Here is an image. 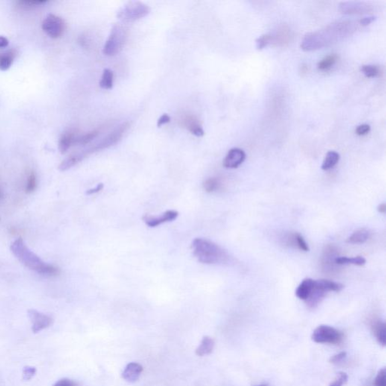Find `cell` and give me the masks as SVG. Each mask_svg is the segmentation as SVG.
<instances>
[{"mask_svg": "<svg viewBox=\"0 0 386 386\" xmlns=\"http://www.w3.org/2000/svg\"><path fill=\"white\" fill-rule=\"evenodd\" d=\"M11 251L15 258L27 268L43 276H56L60 273L57 267L44 262L30 250L22 238H18L11 244Z\"/></svg>", "mask_w": 386, "mask_h": 386, "instance_id": "6da1fadb", "label": "cell"}, {"mask_svg": "<svg viewBox=\"0 0 386 386\" xmlns=\"http://www.w3.org/2000/svg\"><path fill=\"white\" fill-rule=\"evenodd\" d=\"M192 247L195 256L202 264H223L227 261L226 252L209 240L196 238L192 241Z\"/></svg>", "mask_w": 386, "mask_h": 386, "instance_id": "7a4b0ae2", "label": "cell"}, {"mask_svg": "<svg viewBox=\"0 0 386 386\" xmlns=\"http://www.w3.org/2000/svg\"><path fill=\"white\" fill-rule=\"evenodd\" d=\"M344 288V285L333 281L320 279L314 280V288L308 299L305 300L307 305L311 308L317 306L329 292H340Z\"/></svg>", "mask_w": 386, "mask_h": 386, "instance_id": "3957f363", "label": "cell"}, {"mask_svg": "<svg viewBox=\"0 0 386 386\" xmlns=\"http://www.w3.org/2000/svg\"><path fill=\"white\" fill-rule=\"evenodd\" d=\"M130 125V123L127 122H127L122 123L117 128H115L112 133L109 134L107 136L100 140V141L92 145V147H89V148L86 149V150H81L80 153H81L82 155H83V156L84 157V159H86L88 156L93 154V153L101 151V150L115 145V144H116L117 143L121 141L125 132L128 130Z\"/></svg>", "mask_w": 386, "mask_h": 386, "instance_id": "277c9868", "label": "cell"}, {"mask_svg": "<svg viewBox=\"0 0 386 386\" xmlns=\"http://www.w3.org/2000/svg\"><path fill=\"white\" fill-rule=\"evenodd\" d=\"M127 37L126 27L121 24H115L111 29L109 38L105 42L103 53L105 55L113 56L122 50Z\"/></svg>", "mask_w": 386, "mask_h": 386, "instance_id": "5b68a950", "label": "cell"}, {"mask_svg": "<svg viewBox=\"0 0 386 386\" xmlns=\"http://www.w3.org/2000/svg\"><path fill=\"white\" fill-rule=\"evenodd\" d=\"M150 9L142 2L131 1L118 10L117 17L124 22L137 21L150 14Z\"/></svg>", "mask_w": 386, "mask_h": 386, "instance_id": "8992f818", "label": "cell"}, {"mask_svg": "<svg viewBox=\"0 0 386 386\" xmlns=\"http://www.w3.org/2000/svg\"><path fill=\"white\" fill-rule=\"evenodd\" d=\"M343 334L340 331L328 325L317 327L311 335V340L317 343L339 344L343 341Z\"/></svg>", "mask_w": 386, "mask_h": 386, "instance_id": "52a82bcc", "label": "cell"}, {"mask_svg": "<svg viewBox=\"0 0 386 386\" xmlns=\"http://www.w3.org/2000/svg\"><path fill=\"white\" fill-rule=\"evenodd\" d=\"M65 21L57 15L50 14L44 20L42 24L43 31L52 39H57L60 37L65 33Z\"/></svg>", "mask_w": 386, "mask_h": 386, "instance_id": "ba28073f", "label": "cell"}, {"mask_svg": "<svg viewBox=\"0 0 386 386\" xmlns=\"http://www.w3.org/2000/svg\"><path fill=\"white\" fill-rule=\"evenodd\" d=\"M28 315L32 322V331L34 334H37L52 325L53 319L50 316L39 312L37 310H28Z\"/></svg>", "mask_w": 386, "mask_h": 386, "instance_id": "9c48e42d", "label": "cell"}, {"mask_svg": "<svg viewBox=\"0 0 386 386\" xmlns=\"http://www.w3.org/2000/svg\"><path fill=\"white\" fill-rule=\"evenodd\" d=\"M246 159V154L244 150L239 148L231 149L228 152L223 165L226 168H237L239 167Z\"/></svg>", "mask_w": 386, "mask_h": 386, "instance_id": "30bf717a", "label": "cell"}, {"mask_svg": "<svg viewBox=\"0 0 386 386\" xmlns=\"http://www.w3.org/2000/svg\"><path fill=\"white\" fill-rule=\"evenodd\" d=\"M177 217H178V212L170 210V211H165L164 214L159 216V217L145 216L143 219L147 226H150V227H156V226L163 224V223L174 221Z\"/></svg>", "mask_w": 386, "mask_h": 386, "instance_id": "8fae6325", "label": "cell"}, {"mask_svg": "<svg viewBox=\"0 0 386 386\" xmlns=\"http://www.w3.org/2000/svg\"><path fill=\"white\" fill-rule=\"evenodd\" d=\"M180 121H181L182 124L195 136L200 138L205 135V131H204L202 124L194 115H190V114L185 115L181 118Z\"/></svg>", "mask_w": 386, "mask_h": 386, "instance_id": "7c38bea8", "label": "cell"}, {"mask_svg": "<svg viewBox=\"0 0 386 386\" xmlns=\"http://www.w3.org/2000/svg\"><path fill=\"white\" fill-rule=\"evenodd\" d=\"M142 372L143 367L141 364L132 362L126 366L121 376L126 382L134 383L138 380Z\"/></svg>", "mask_w": 386, "mask_h": 386, "instance_id": "4fadbf2b", "label": "cell"}, {"mask_svg": "<svg viewBox=\"0 0 386 386\" xmlns=\"http://www.w3.org/2000/svg\"><path fill=\"white\" fill-rule=\"evenodd\" d=\"M77 137L76 132L72 130L67 131L62 134L58 142L59 150L62 154L66 153L70 148L74 145Z\"/></svg>", "mask_w": 386, "mask_h": 386, "instance_id": "5bb4252c", "label": "cell"}, {"mask_svg": "<svg viewBox=\"0 0 386 386\" xmlns=\"http://www.w3.org/2000/svg\"><path fill=\"white\" fill-rule=\"evenodd\" d=\"M314 280L311 279H305L299 284L296 290V296L299 299L306 300L311 294L314 288Z\"/></svg>", "mask_w": 386, "mask_h": 386, "instance_id": "9a60e30c", "label": "cell"}, {"mask_svg": "<svg viewBox=\"0 0 386 386\" xmlns=\"http://www.w3.org/2000/svg\"><path fill=\"white\" fill-rule=\"evenodd\" d=\"M370 232L365 228H361L354 232L349 238L346 239V242L349 244H363L370 238Z\"/></svg>", "mask_w": 386, "mask_h": 386, "instance_id": "2e32d148", "label": "cell"}, {"mask_svg": "<svg viewBox=\"0 0 386 386\" xmlns=\"http://www.w3.org/2000/svg\"><path fill=\"white\" fill-rule=\"evenodd\" d=\"M214 340L211 337H205L202 339L199 347L196 349V354L199 357L209 355L214 350Z\"/></svg>", "mask_w": 386, "mask_h": 386, "instance_id": "e0dca14e", "label": "cell"}, {"mask_svg": "<svg viewBox=\"0 0 386 386\" xmlns=\"http://www.w3.org/2000/svg\"><path fill=\"white\" fill-rule=\"evenodd\" d=\"M16 55L17 51L15 49L0 53V71H8L12 67Z\"/></svg>", "mask_w": 386, "mask_h": 386, "instance_id": "ac0fdd59", "label": "cell"}, {"mask_svg": "<svg viewBox=\"0 0 386 386\" xmlns=\"http://www.w3.org/2000/svg\"><path fill=\"white\" fill-rule=\"evenodd\" d=\"M340 154L335 151H330L327 153L326 156H325V159H324L323 163L321 165V169L324 171H328V170L334 168L339 161H340Z\"/></svg>", "mask_w": 386, "mask_h": 386, "instance_id": "d6986e66", "label": "cell"}, {"mask_svg": "<svg viewBox=\"0 0 386 386\" xmlns=\"http://www.w3.org/2000/svg\"><path fill=\"white\" fill-rule=\"evenodd\" d=\"M367 261L365 258L363 256H355V258H346V256H341V258H338L337 256L335 259V264L337 265H349V264H352V265L364 266L366 264Z\"/></svg>", "mask_w": 386, "mask_h": 386, "instance_id": "ffe728a7", "label": "cell"}, {"mask_svg": "<svg viewBox=\"0 0 386 386\" xmlns=\"http://www.w3.org/2000/svg\"><path fill=\"white\" fill-rule=\"evenodd\" d=\"M114 74L109 69H104L100 82L101 89L109 90L113 86Z\"/></svg>", "mask_w": 386, "mask_h": 386, "instance_id": "44dd1931", "label": "cell"}, {"mask_svg": "<svg viewBox=\"0 0 386 386\" xmlns=\"http://www.w3.org/2000/svg\"><path fill=\"white\" fill-rule=\"evenodd\" d=\"M374 332L379 344L382 345V346H385L386 328L385 322H376L374 327Z\"/></svg>", "mask_w": 386, "mask_h": 386, "instance_id": "7402d4cb", "label": "cell"}, {"mask_svg": "<svg viewBox=\"0 0 386 386\" xmlns=\"http://www.w3.org/2000/svg\"><path fill=\"white\" fill-rule=\"evenodd\" d=\"M47 3L48 1H36H36H30V0L25 1V0H22V1L15 2V4L18 9H22V10H32V9L40 7Z\"/></svg>", "mask_w": 386, "mask_h": 386, "instance_id": "603a6c76", "label": "cell"}, {"mask_svg": "<svg viewBox=\"0 0 386 386\" xmlns=\"http://www.w3.org/2000/svg\"><path fill=\"white\" fill-rule=\"evenodd\" d=\"M99 135V131L95 130L76 138L74 145H86L92 142Z\"/></svg>", "mask_w": 386, "mask_h": 386, "instance_id": "cb8c5ba5", "label": "cell"}, {"mask_svg": "<svg viewBox=\"0 0 386 386\" xmlns=\"http://www.w3.org/2000/svg\"><path fill=\"white\" fill-rule=\"evenodd\" d=\"M337 58H338V57H337V54H330V55L327 56V57H325V58L322 59L319 62L318 65H317V68H318V69L321 70V71L329 69L337 62Z\"/></svg>", "mask_w": 386, "mask_h": 386, "instance_id": "d4e9b609", "label": "cell"}, {"mask_svg": "<svg viewBox=\"0 0 386 386\" xmlns=\"http://www.w3.org/2000/svg\"><path fill=\"white\" fill-rule=\"evenodd\" d=\"M220 180L215 177L207 179L203 183V187L207 192H214L220 188Z\"/></svg>", "mask_w": 386, "mask_h": 386, "instance_id": "484cf974", "label": "cell"}, {"mask_svg": "<svg viewBox=\"0 0 386 386\" xmlns=\"http://www.w3.org/2000/svg\"><path fill=\"white\" fill-rule=\"evenodd\" d=\"M361 71L368 78L377 77L379 74V68L375 65H363L361 66Z\"/></svg>", "mask_w": 386, "mask_h": 386, "instance_id": "4316f807", "label": "cell"}, {"mask_svg": "<svg viewBox=\"0 0 386 386\" xmlns=\"http://www.w3.org/2000/svg\"><path fill=\"white\" fill-rule=\"evenodd\" d=\"M36 186H37V179H36V174L34 172H31L28 176V179H27L26 192L27 193L34 192L35 189H36Z\"/></svg>", "mask_w": 386, "mask_h": 386, "instance_id": "83f0119b", "label": "cell"}, {"mask_svg": "<svg viewBox=\"0 0 386 386\" xmlns=\"http://www.w3.org/2000/svg\"><path fill=\"white\" fill-rule=\"evenodd\" d=\"M294 237L295 245L297 246L298 248L300 249L301 250L305 252L309 250V247H308V244H307L306 241H305L303 237H302L300 234H294Z\"/></svg>", "mask_w": 386, "mask_h": 386, "instance_id": "f1b7e54d", "label": "cell"}, {"mask_svg": "<svg viewBox=\"0 0 386 386\" xmlns=\"http://www.w3.org/2000/svg\"><path fill=\"white\" fill-rule=\"evenodd\" d=\"M273 39V36L270 34L264 35V36H261V37L256 39V48L258 49H262L264 47L267 46Z\"/></svg>", "mask_w": 386, "mask_h": 386, "instance_id": "f546056e", "label": "cell"}, {"mask_svg": "<svg viewBox=\"0 0 386 386\" xmlns=\"http://www.w3.org/2000/svg\"><path fill=\"white\" fill-rule=\"evenodd\" d=\"M375 386H386V370L385 368L381 369L375 379Z\"/></svg>", "mask_w": 386, "mask_h": 386, "instance_id": "4dcf8cb0", "label": "cell"}, {"mask_svg": "<svg viewBox=\"0 0 386 386\" xmlns=\"http://www.w3.org/2000/svg\"><path fill=\"white\" fill-rule=\"evenodd\" d=\"M348 380V376L346 373L340 372L338 373L337 379L329 386H343L346 383Z\"/></svg>", "mask_w": 386, "mask_h": 386, "instance_id": "1f68e13d", "label": "cell"}, {"mask_svg": "<svg viewBox=\"0 0 386 386\" xmlns=\"http://www.w3.org/2000/svg\"><path fill=\"white\" fill-rule=\"evenodd\" d=\"M36 369L33 367H25L23 370V378L24 380L29 381L35 376Z\"/></svg>", "mask_w": 386, "mask_h": 386, "instance_id": "d6a6232c", "label": "cell"}, {"mask_svg": "<svg viewBox=\"0 0 386 386\" xmlns=\"http://www.w3.org/2000/svg\"><path fill=\"white\" fill-rule=\"evenodd\" d=\"M370 126L369 124H363L357 127L355 133L359 135V136H363V135H367L370 132Z\"/></svg>", "mask_w": 386, "mask_h": 386, "instance_id": "836d02e7", "label": "cell"}, {"mask_svg": "<svg viewBox=\"0 0 386 386\" xmlns=\"http://www.w3.org/2000/svg\"><path fill=\"white\" fill-rule=\"evenodd\" d=\"M53 386H79L78 383L75 381L70 379H61L57 381Z\"/></svg>", "mask_w": 386, "mask_h": 386, "instance_id": "e575fe53", "label": "cell"}, {"mask_svg": "<svg viewBox=\"0 0 386 386\" xmlns=\"http://www.w3.org/2000/svg\"><path fill=\"white\" fill-rule=\"evenodd\" d=\"M346 355H347V353L346 352H342L340 353L337 354V355L331 357V359H330V362L332 363V364L340 363V361H343L346 358Z\"/></svg>", "mask_w": 386, "mask_h": 386, "instance_id": "d590c367", "label": "cell"}, {"mask_svg": "<svg viewBox=\"0 0 386 386\" xmlns=\"http://www.w3.org/2000/svg\"><path fill=\"white\" fill-rule=\"evenodd\" d=\"M171 121V117L168 115V114H163L160 118L158 119L157 126L160 127L161 126L165 124H168Z\"/></svg>", "mask_w": 386, "mask_h": 386, "instance_id": "8d00e7d4", "label": "cell"}, {"mask_svg": "<svg viewBox=\"0 0 386 386\" xmlns=\"http://www.w3.org/2000/svg\"><path fill=\"white\" fill-rule=\"evenodd\" d=\"M376 19V17L369 16L365 17V18H362L360 20V24L363 26H367L368 24H371L374 20Z\"/></svg>", "mask_w": 386, "mask_h": 386, "instance_id": "74e56055", "label": "cell"}, {"mask_svg": "<svg viewBox=\"0 0 386 386\" xmlns=\"http://www.w3.org/2000/svg\"><path fill=\"white\" fill-rule=\"evenodd\" d=\"M103 183H99L96 187L93 188V189H89V190L86 192V194L89 195V196H90V195L97 194V193L100 192V191L103 190Z\"/></svg>", "mask_w": 386, "mask_h": 386, "instance_id": "f35d334b", "label": "cell"}, {"mask_svg": "<svg viewBox=\"0 0 386 386\" xmlns=\"http://www.w3.org/2000/svg\"><path fill=\"white\" fill-rule=\"evenodd\" d=\"M9 41L7 38L0 36V48H6L9 45Z\"/></svg>", "mask_w": 386, "mask_h": 386, "instance_id": "ab89813d", "label": "cell"}, {"mask_svg": "<svg viewBox=\"0 0 386 386\" xmlns=\"http://www.w3.org/2000/svg\"><path fill=\"white\" fill-rule=\"evenodd\" d=\"M378 211L381 214H385L386 212V205L385 203H382L378 206Z\"/></svg>", "mask_w": 386, "mask_h": 386, "instance_id": "60d3db41", "label": "cell"}, {"mask_svg": "<svg viewBox=\"0 0 386 386\" xmlns=\"http://www.w3.org/2000/svg\"><path fill=\"white\" fill-rule=\"evenodd\" d=\"M3 192H2L1 189H0V201H1L2 198H3Z\"/></svg>", "mask_w": 386, "mask_h": 386, "instance_id": "b9f144b4", "label": "cell"}, {"mask_svg": "<svg viewBox=\"0 0 386 386\" xmlns=\"http://www.w3.org/2000/svg\"><path fill=\"white\" fill-rule=\"evenodd\" d=\"M255 386H268L267 385H266V384H263V385H255Z\"/></svg>", "mask_w": 386, "mask_h": 386, "instance_id": "7bdbcfd3", "label": "cell"}]
</instances>
